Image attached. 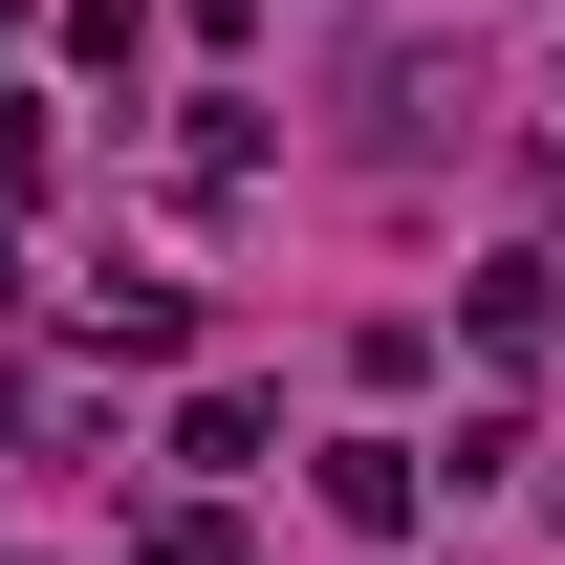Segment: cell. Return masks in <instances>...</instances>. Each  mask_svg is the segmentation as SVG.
<instances>
[{
	"mask_svg": "<svg viewBox=\"0 0 565 565\" xmlns=\"http://www.w3.org/2000/svg\"><path fill=\"white\" fill-rule=\"evenodd\" d=\"M174 457H196V479H262L282 414H262V392H196V414H174Z\"/></svg>",
	"mask_w": 565,
	"mask_h": 565,
	"instance_id": "cell-2",
	"label": "cell"
},
{
	"mask_svg": "<svg viewBox=\"0 0 565 565\" xmlns=\"http://www.w3.org/2000/svg\"><path fill=\"white\" fill-rule=\"evenodd\" d=\"M174 174H196V196H262V109H239V87H217L196 131H174Z\"/></svg>",
	"mask_w": 565,
	"mask_h": 565,
	"instance_id": "cell-3",
	"label": "cell"
},
{
	"mask_svg": "<svg viewBox=\"0 0 565 565\" xmlns=\"http://www.w3.org/2000/svg\"><path fill=\"white\" fill-rule=\"evenodd\" d=\"M131 565H239V500H152V544Z\"/></svg>",
	"mask_w": 565,
	"mask_h": 565,
	"instance_id": "cell-5",
	"label": "cell"
},
{
	"mask_svg": "<svg viewBox=\"0 0 565 565\" xmlns=\"http://www.w3.org/2000/svg\"><path fill=\"white\" fill-rule=\"evenodd\" d=\"M131 44H152V0H66V66L87 87H131Z\"/></svg>",
	"mask_w": 565,
	"mask_h": 565,
	"instance_id": "cell-4",
	"label": "cell"
},
{
	"mask_svg": "<svg viewBox=\"0 0 565 565\" xmlns=\"http://www.w3.org/2000/svg\"><path fill=\"white\" fill-rule=\"evenodd\" d=\"M305 479H327V522H349V544H414V522H435V457H414V435H327Z\"/></svg>",
	"mask_w": 565,
	"mask_h": 565,
	"instance_id": "cell-1",
	"label": "cell"
},
{
	"mask_svg": "<svg viewBox=\"0 0 565 565\" xmlns=\"http://www.w3.org/2000/svg\"><path fill=\"white\" fill-rule=\"evenodd\" d=\"M0 305H22V262H0Z\"/></svg>",
	"mask_w": 565,
	"mask_h": 565,
	"instance_id": "cell-6",
	"label": "cell"
}]
</instances>
